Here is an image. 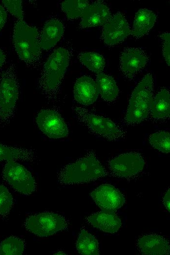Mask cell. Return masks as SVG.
I'll return each mask as SVG.
<instances>
[{
	"label": "cell",
	"mask_w": 170,
	"mask_h": 255,
	"mask_svg": "<svg viewBox=\"0 0 170 255\" xmlns=\"http://www.w3.org/2000/svg\"><path fill=\"white\" fill-rule=\"evenodd\" d=\"M69 59L67 50L60 47L55 50L44 65L39 86L49 96L56 93L66 71Z\"/></svg>",
	"instance_id": "cell-3"
},
{
	"label": "cell",
	"mask_w": 170,
	"mask_h": 255,
	"mask_svg": "<svg viewBox=\"0 0 170 255\" xmlns=\"http://www.w3.org/2000/svg\"><path fill=\"white\" fill-rule=\"evenodd\" d=\"M74 111L78 120L93 133L109 140H117L125 135L124 130L108 118L76 106Z\"/></svg>",
	"instance_id": "cell-6"
},
{
	"label": "cell",
	"mask_w": 170,
	"mask_h": 255,
	"mask_svg": "<svg viewBox=\"0 0 170 255\" xmlns=\"http://www.w3.org/2000/svg\"><path fill=\"white\" fill-rule=\"evenodd\" d=\"M76 247L78 253L81 255H97L99 254L98 240L85 229H82L80 232Z\"/></svg>",
	"instance_id": "cell-23"
},
{
	"label": "cell",
	"mask_w": 170,
	"mask_h": 255,
	"mask_svg": "<svg viewBox=\"0 0 170 255\" xmlns=\"http://www.w3.org/2000/svg\"><path fill=\"white\" fill-rule=\"evenodd\" d=\"M25 249V243L22 239L14 236L7 238L0 244V255H21Z\"/></svg>",
	"instance_id": "cell-26"
},
{
	"label": "cell",
	"mask_w": 170,
	"mask_h": 255,
	"mask_svg": "<svg viewBox=\"0 0 170 255\" xmlns=\"http://www.w3.org/2000/svg\"><path fill=\"white\" fill-rule=\"evenodd\" d=\"M153 92L152 76L150 74H147L139 82L131 95L125 118L126 123L137 124L148 117L150 113Z\"/></svg>",
	"instance_id": "cell-2"
},
{
	"label": "cell",
	"mask_w": 170,
	"mask_h": 255,
	"mask_svg": "<svg viewBox=\"0 0 170 255\" xmlns=\"http://www.w3.org/2000/svg\"><path fill=\"white\" fill-rule=\"evenodd\" d=\"M89 4L85 0H66L61 3L62 10L70 19L81 17L85 9Z\"/></svg>",
	"instance_id": "cell-25"
},
{
	"label": "cell",
	"mask_w": 170,
	"mask_h": 255,
	"mask_svg": "<svg viewBox=\"0 0 170 255\" xmlns=\"http://www.w3.org/2000/svg\"><path fill=\"white\" fill-rule=\"evenodd\" d=\"M99 93L106 101H115L118 96L119 89L114 78L110 76L101 73L97 76Z\"/></svg>",
	"instance_id": "cell-22"
},
{
	"label": "cell",
	"mask_w": 170,
	"mask_h": 255,
	"mask_svg": "<svg viewBox=\"0 0 170 255\" xmlns=\"http://www.w3.org/2000/svg\"><path fill=\"white\" fill-rule=\"evenodd\" d=\"M79 58L81 63L91 71L99 74L103 71L105 66L104 57L96 52H85L80 53Z\"/></svg>",
	"instance_id": "cell-24"
},
{
	"label": "cell",
	"mask_w": 170,
	"mask_h": 255,
	"mask_svg": "<svg viewBox=\"0 0 170 255\" xmlns=\"http://www.w3.org/2000/svg\"><path fill=\"white\" fill-rule=\"evenodd\" d=\"M13 42L18 56L25 62L32 63L39 56L41 48L38 31L23 20H18L15 23Z\"/></svg>",
	"instance_id": "cell-4"
},
{
	"label": "cell",
	"mask_w": 170,
	"mask_h": 255,
	"mask_svg": "<svg viewBox=\"0 0 170 255\" xmlns=\"http://www.w3.org/2000/svg\"><path fill=\"white\" fill-rule=\"evenodd\" d=\"M2 3L7 10L19 20H23V11L21 0H3Z\"/></svg>",
	"instance_id": "cell-29"
},
{
	"label": "cell",
	"mask_w": 170,
	"mask_h": 255,
	"mask_svg": "<svg viewBox=\"0 0 170 255\" xmlns=\"http://www.w3.org/2000/svg\"><path fill=\"white\" fill-rule=\"evenodd\" d=\"M170 189H169L165 193L164 196L163 198V204L165 206L166 209L170 212Z\"/></svg>",
	"instance_id": "cell-32"
},
{
	"label": "cell",
	"mask_w": 170,
	"mask_h": 255,
	"mask_svg": "<svg viewBox=\"0 0 170 255\" xmlns=\"http://www.w3.org/2000/svg\"><path fill=\"white\" fill-rule=\"evenodd\" d=\"M156 20V16L151 10L144 8L136 13L131 33L136 38H139L147 34L153 27Z\"/></svg>",
	"instance_id": "cell-19"
},
{
	"label": "cell",
	"mask_w": 170,
	"mask_h": 255,
	"mask_svg": "<svg viewBox=\"0 0 170 255\" xmlns=\"http://www.w3.org/2000/svg\"><path fill=\"white\" fill-rule=\"evenodd\" d=\"M137 246L144 255H168L170 253L168 241L156 234L144 235L137 241Z\"/></svg>",
	"instance_id": "cell-16"
},
{
	"label": "cell",
	"mask_w": 170,
	"mask_h": 255,
	"mask_svg": "<svg viewBox=\"0 0 170 255\" xmlns=\"http://www.w3.org/2000/svg\"><path fill=\"white\" fill-rule=\"evenodd\" d=\"M5 62V55L4 52L0 50V71Z\"/></svg>",
	"instance_id": "cell-33"
},
{
	"label": "cell",
	"mask_w": 170,
	"mask_h": 255,
	"mask_svg": "<svg viewBox=\"0 0 170 255\" xmlns=\"http://www.w3.org/2000/svg\"><path fill=\"white\" fill-rule=\"evenodd\" d=\"M145 161L142 155L136 152L120 154L110 160L108 168L115 176L130 178L141 172Z\"/></svg>",
	"instance_id": "cell-9"
},
{
	"label": "cell",
	"mask_w": 170,
	"mask_h": 255,
	"mask_svg": "<svg viewBox=\"0 0 170 255\" xmlns=\"http://www.w3.org/2000/svg\"><path fill=\"white\" fill-rule=\"evenodd\" d=\"M150 113L155 119H164L170 116V93L162 89L153 97Z\"/></svg>",
	"instance_id": "cell-20"
},
{
	"label": "cell",
	"mask_w": 170,
	"mask_h": 255,
	"mask_svg": "<svg viewBox=\"0 0 170 255\" xmlns=\"http://www.w3.org/2000/svg\"><path fill=\"white\" fill-rule=\"evenodd\" d=\"M73 92L75 100L84 105L94 103L99 94L96 81L86 76L79 77L76 80Z\"/></svg>",
	"instance_id": "cell-14"
},
{
	"label": "cell",
	"mask_w": 170,
	"mask_h": 255,
	"mask_svg": "<svg viewBox=\"0 0 170 255\" xmlns=\"http://www.w3.org/2000/svg\"><path fill=\"white\" fill-rule=\"evenodd\" d=\"M19 97V83L13 65L0 78V123L6 124L13 117Z\"/></svg>",
	"instance_id": "cell-5"
},
{
	"label": "cell",
	"mask_w": 170,
	"mask_h": 255,
	"mask_svg": "<svg viewBox=\"0 0 170 255\" xmlns=\"http://www.w3.org/2000/svg\"><path fill=\"white\" fill-rule=\"evenodd\" d=\"M87 222L93 227L110 233L118 231L122 222L114 212L102 211L92 214L86 218Z\"/></svg>",
	"instance_id": "cell-17"
},
{
	"label": "cell",
	"mask_w": 170,
	"mask_h": 255,
	"mask_svg": "<svg viewBox=\"0 0 170 255\" xmlns=\"http://www.w3.org/2000/svg\"><path fill=\"white\" fill-rule=\"evenodd\" d=\"M111 16L108 6L102 1H95L85 9L80 24L81 28L103 25Z\"/></svg>",
	"instance_id": "cell-15"
},
{
	"label": "cell",
	"mask_w": 170,
	"mask_h": 255,
	"mask_svg": "<svg viewBox=\"0 0 170 255\" xmlns=\"http://www.w3.org/2000/svg\"><path fill=\"white\" fill-rule=\"evenodd\" d=\"M24 226L28 231L38 236L47 237L66 229L68 223L62 215L44 212L28 217Z\"/></svg>",
	"instance_id": "cell-7"
},
{
	"label": "cell",
	"mask_w": 170,
	"mask_h": 255,
	"mask_svg": "<svg viewBox=\"0 0 170 255\" xmlns=\"http://www.w3.org/2000/svg\"><path fill=\"white\" fill-rule=\"evenodd\" d=\"M162 41V51L163 56L167 64L170 65V33L165 32L160 35Z\"/></svg>",
	"instance_id": "cell-30"
},
{
	"label": "cell",
	"mask_w": 170,
	"mask_h": 255,
	"mask_svg": "<svg viewBox=\"0 0 170 255\" xmlns=\"http://www.w3.org/2000/svg\"><path fill=\"white\" fill-rule=\"evenodd\" d=\"M64 32V25L60 21L56 19L47 21L40 36L41 48L45 50L53 48L61 39Z\"/></svg>",
	"instance_id": "cell-18"
},
{
	"label": "cell",
	"mask_w": 170,
	"mask_h": 255,
	"mask_svg": "<svg viewBox=\"0 0 170 255\" xmlns=\"http://www.w3.org/2000/svg\"><path fill=\"white\" fill-rule=\"evenodd\" d=\"M7 19V13L4 8L0 5V30L4 26Z\"/></svg>",
	"instance_id": "cell-31"
},
{
	"label": "cell",
	"mask_w": 170,
	"mask_h": 255,
	"mask_svg": "<svg viewBox=\"0 0 170 255\" xmlns=\"http://www.w3.org/2000/svg\"><path fill=\"white\" fill-rule=\"evenodd\" d=\"M13 204V197L7 188L0 185V216H6Z\"/></svg>",
	"instance_id": "cell-28"
},
{
	"label": "cell",
	"mask_w": 170,
	"mask_h": 255,
	"mask_svg": "<svg viewBox=\"0 0 170 255\" xmlns=\"http://www.w3.org/2000/svg\"><path fill=\"white\" fill-rule=\"evenodd\" d=\"M90 196L103 211L115 212L121 208L125 202L122 193L109 184L97 187L91 192Z\"/></svg>",
	"instance_id": "cell-12"
},
{
	"label": "cell",
	"mask_w": 170,
	"mask_h": 255,
	"mask_svg": "<svg viewBox=\"0 0 170 255\" xmlns=\"http://www.w3.org/2000/svg\"><path fill=\"white\" fill-rule=\"evenodd\" d=\"M148 58L140 48H127L120 55V66L123 74L128 77H132L146 66Z\"/></svg>",
	"instance_id": "cell-13"
},
{
	"label": "cell",
	"mask_w": 170,
	"mask_h": 255,
	"mask_svg": "<svg viewBox=\"0 0 170 255\" xmlns=\"http://www.w3.org/2000/svg\"><path fill=\"white\" fill-rule=\"evenodd\" d=\"M36 122L40 129L49 138H64L68 134V128L64 119L52 109L41 110L36 117Z\"/></svg>",
	"instance_id": "cell-10"
},
{
	"label": "cell",
	"mask_w": 170,
	"mask_h": 255,
	"mask_svg": "<svg viewBox=\"0 0 170 255\" xmlns=\"http://www.w3.org/2000/svg\"><path fill=\"white\" fill-rule=\"evenodd\" d=\"M106 175L104 167L96 156L89 153L61 169L58 179L62 184H73L88 182Z\"/></svg>",
	"instance_id": "cell-1"
},
{
	"label": "cell",
	"mask_w": 170,
	"mask_h": 255,
	"mask_svg": "<svg viewBox=\"0 0 170 255\" xmlns=\"http://www.w3.org/2000/svg\"><path fill=\"white\" fill-rule=\"evenodd\" d=\"M103 26L101 38L108 46L123 42L131 33L128 21L121 12L110 16Z\"/></svg>",
	"instance_id": "cell-11"
},
{
	"label": "cell",
	"mask_w": 170,
	"mask_h": 255,
	"mask_svg": "<svg viewBox=\"0 0 170 255\" xmlns=\"http://www.w3.org/2000/svg\"><path fill=\"white\" fill-rule=\"evenodd\" d=\"M149 143L153 147L164 153L170 150V135L168 131H160L151 134Z\"/></svg>",
	"instance_id": "cell-27"
},
{
	"label": "cell",
	"mask_w": 170,
	"mask_h": 255,
	"mask_svg": "<svg viewBox=\"0 0 170 255\" xmlns=\"http://www.w3.org/2000/svg\"><path fill=\"white\" fill-rule=\"evenodd\" d=\"M36 158L33 150L9 147L0 143V161H33Z\"/></svg>",
	"instance_id": "cell-21"
},
{
	"label": "cell",
	"mask_w": 170,
	"mask_h": 255,
	"mask_svg": "<svg viewBox=\"0 0 170 255\" xmlns=\"http://www.w3.org/2000/svg\"><path fill=\"white\" fill-rule=\"evenodd\" d=\"M2 176L14 190L24 195H30L36 189V184L30 172L15 161H9L5 164Z\"/></svg>",
	"instance_id": "cell-8"
}]
</instances>
